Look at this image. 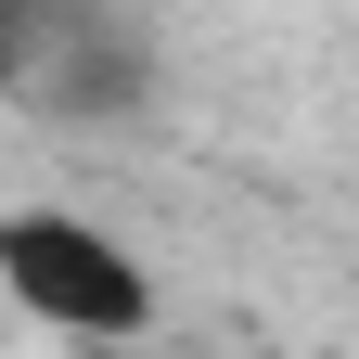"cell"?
<instances>
[{
	"mask_svg": "<svg viewBox=\"0 0 359 359\" xmlns=\"http://www.w3.org/2000/svg\"><path fill=\"white\" fill-rule=\"evenodd\" d=\"M0 308L65 334V346H142L167 295H154L128 231H103L65 193H26V205H0Z\"/></svg>",
	"mask_w": 359,
	"mask_h": 359,
	"instance_id": "1",
	"label": "cell"
},
{
	"mask_svg": "<svg viewBox=\"0 0 359 359\" xmlns=\"http://www.w3.org/2000/svg\"><path fill=\"white\" fill-rule=\"evenodd\" d=\"M52 90H65V116H128L142 103V39L128 26H52Z\"/></svg>",
	"mask_w": 359,
	"mask_h": 359,
	"instance_id": "2",
	"label": "cell"
},
{
	"mask_svg": "<svg viewBox=\"0 0 359 359\" xmlns=\"http://www.w3.org/2000/svg\"><path fill=\"white\" fill-rule=\"evenodd\" d=\"M39 52H52V26H39V13H13V0H0V90H13V77H39Z\"/></svg>",
	"mask_w": 359,
	"mask_h": 359,
	"instance_id": "3",
	"label": "cell"
}]
</instances>
